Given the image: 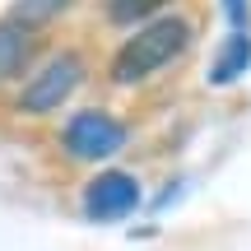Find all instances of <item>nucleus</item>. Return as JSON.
<instances>
[{
	"label": "nucleus",
	"mask_w": 251,
	"mask_h": 251,
	"mask_svg": "<svg viewBox=\"0 0 251 251\" xmlns=\"http://www.w3.org/2000/svg\"><path fill=\"white\" fill-rule=\"evenodd\" d=\"M186 42H191V24L186 19H153V24H144L140 33L117 51L112 79L117 84H140L144 75H153L168 61H177V56L186 51Z\"/></svg>",
	"instance_id": "1"
},
{
	"label": "nucleus",
	"mask_w": 251,
	"mask_h": 251,
	"mask_svg": "<svg viewBox=\"0 0 251 251\" xmlns=\"http://www.w3.org/2000/svg\"><path fill=\"white\" fill-rule=\"evenodd\" d=\"M135 205H140V186H135L130 172H102V177H93L89 191H84V214H89L93 224H117Z\"/></svg>",
	"instance_id": "2"
},
{
	"label": "nucleus",
	"mask_w": 251,
	"mask_h": 251,
	"mask_svg": "<svg viewBox=\"0 0 251 251\" xmlns=\"http://www.w3.org/2000/svg\"><path fill=\"white\" fill-rule=\"evenodd\" d=\"M126 144V126L102 117V112H79L70 126H65V149L75 158H107Z\"/></svg>",
	"instance_id": "3"
},
{
	"label": "nucleus",
	"mask_w": 251,
	"mask_h": 251,
	"mask_svg": "<svg viewBox=\"0 0 251 251\" xmlns=\"http://www.w3.org/2000/svg\"><path fill=\"white\" fill-rule=\"evenodd\" d=\"M79 75H84L79 56H70V51L51 56V61L42 65V75L28 84V93H24V112H51V107H61V102L70 98V89L79 84Z\"/></svg>",
	"instance_id": "4"
},
{
	"label": "nucleus",
	"mask_w": 251,
	"mask_h": 251,
	"mask_svg": "<svg viewBox=\"0 0 251 251\" xmlns=\"http://www.w3.org/2000/svg\"><path fill=\"white\" fill-rule=\"evenodd\" d=\"M247 65H251V37L247 33H233L224 47H219L214 65H209V79H214V84H233V79H242Z\"/></svg>",
	"instance_id": "5"
},
{
	"label": "nucleus",
	"mask_w": 251,
	"mask_h": 251,
	"mask_svg": "<svg viewBox=\"0 0 251 251\" xmlns=\"http://www.w3.org/2000/svg\"><path fill=\"white\" fill-rule=\"evenodd\" d=\"M33 56V37L24 24H0V75L24 70V61Z\"/></svg>",
	"instance_id": "6"
},
{
	"label": "nucleus",
	"mask_w": 251,
	"mask_h": 251,
	"mask_svg": "<svg viewBox=\"0 0 251 251\" xmlns=\"http://www.w3.org/2000/svg\"><path fill=\"white\" fill-rule=\"evenodd\" d=\"M168 0H107V19L112 24H140L153 9H163Z\"/></svg>",
	"instance_id": "7"
},
{
	"label": "nucleus",
	"mask_w": 251,
	"mask_h": 251,
	"mask_svg": "<svg viewBox=\"0 0 251 251\" xmlns=\"http://www.w3.org/2000/svg\"><path fill=\"white\" fill-rule=\"evenodd\" d=\"M224 9H228L233 33H247V0H224Z\"/></svg>",
	"instance_id": "8"
}]
</instances>
